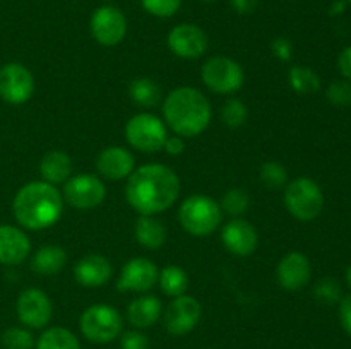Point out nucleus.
Instances as JSON below:
<instances>
[{"mask_svg": "<svg viewBox=\"0 0 351 349\" xmlns=\"http://www.w3.org/2000/svg\"><path fill=\"white\" fill-rule=\"evenodd\" d=\"M3 349H33L34 337L29 331L21 327H10L2 334Z\"/></svg>", "mask_w": 351, "mask_h": 349, "instance_id": "nucleus-29", "label": "nucleus"}, {"mask_svg": "<svg viewBox=\"0 0 351 349\" xmlns=\"http://www.w3.org/2000/svg\"><path fill=\"white\" fill-rule=\"evenodd\" d=\"M261 178L269 188H280L287 181V170L280 163L269 161V163H264L263 168H261Z\"/></svg>", "mask_w": 351, "mask_h": 349, "instance_id": "nucleus-31", "label": "nucleus"}, {"mask_svg": "<svg viewBox=\"0 0 351 349\" xmlns=\"http://www.w3.org/2000/svg\"><path fill=\"white\" fill-rule=\"evenodd\" d=\"M338 67L345 81L351 82V47H346L345 50L339 53L338 58Z\"/></svg>", "mask_w": 351, "mask_h": 349, "instance_id": "nucleus-38", "label": "nucleus"}, {"mask_svg": "<svg viewBox=\"0 0 351 349\" xmlns=\"http://www.w3.org/2000/svg\"><path fill=\"white\" fill-rule=\"evenodd\" d=\"M64 197L72 207L93 209L105 201L106 188L105 183L93 174H77L65 181Z\"/></svg>", "mask_w": 351, "mask_h": 349, "instance_id": "nucleus-9", "label": "nucleus"}, {"mask_svg": "<svg viewBox=\"0 0 351 349\" xmlns=\"http://www.w3.org/2000/svg\"><path fill=\"white\" fill-rule=\"evenodd\" d=\"M221 240L225 243L226 250H230L235 255H250L257 248L256 228L245 219H232L223 228Z\"/></svg>", "mask_w": 351, "mask_h": 349, "instance_id": "nucleus-17", "label": "nucleus"}, {"mask_svg": "<svg viewBox=\"0 0 351 349\" xmlns=\"http://www.w3.org/2000/svg\"><path fill=\"white\" fill-rule=\"evenodd\" d=\"M204 2H213V0H204Z\"/></svg>", "mask_w": 351, "mask_h": 349, "instance_id": "nucleus-43", "label": "nucleus"}, {"mask_svg": "<svg viewBox=\"0 0 351 349\" xmlns=\"http://www.w3.org/2000/svg\"><path fill=\"white\" fill-rule=\"evenodd\" d=\"M339 322H341V327L345 328L346 334L351 337V294L341 298V301H339Z\"/></svg>", "mask_w": 351, "mask_h": 349, "instance_id": "nucleus-37", "label": "nucleus"}, {"mask_svg": "<svg viewBox=\"0 0 351 349\" xmlns=\"http://www.w3.org/2000/svg\"><path fill=\"white\" fill-rule=\"evenodd\" d=\"M158 281H160L161 289H163L168 296H175V298L182 296L189 286L187 274H185V270L182 269V267H177V266L165 267V269L161 270Z\"/></svg>", "mask_w": 351, "mask_h": 349, "instance_id": "nucleus-26", "label": "nucleus"}, {"mask_svg": "<svg viewBox=\"0 0 351 349\" xmlns=\"http://www.w3.org/2000/svg\"><path fill=\"white\" fill-rule=\"evenodd\" d=\"M285 204L298 221H312L324 207V194L311 178H297L285 190Z\"/></svg>", "mask_w": 351, "mask_h": 349, "instance_id": "nucleus-5", "label": "nucleus"}, {"mask_svg": "<svg viewBox=\"0 0 351 349\" xmlns=\"http://www.w3.org/2000/svg\"><path fill=\"white\" fill-rule=\"evenodd\" d=\"M163 115L175 133L195 137L209 125L211 106L199 89L178 88L165 99Z\"/></svg>", "mask_w": 351, "mask_h": 349, "instance_id": "nucleus-3", "label": "nucleus"}, {"mask_svg": "<svg viewBox=\"0 0 351 349\" xmlns=\"http://www.w3.org/2000/svg\"><path fill=\"white\" fill-rule=\"evenodd\" d=\"M232 7L239 14H250L257 7V0H232Z\"/></svg>", "mask_w": 351, "mask_h": 349, "instance_id": "nucleus-40", "label": "nucleus"}, {"mask_svg": "<svg viewBox=\"0 0 351 349\" xmlns=\"http://www.w3.org/2000/svg\"><path fill=\"white\" fill-rule=\"evenodd\" d=\"M130 98L141 106H156L161 99V91L156 82L151 79L141 77L130 82Z\"/></svg>", "mask_w": 351, "mask_h": 349, "instance_id": "nucleus-27", "label": "nucleus"}, {"mask_svg": "<svg viewBox=\"0 0 351 349\" xmlns=\"http://www.w3.org/2000/svg\"><path fill=\"white\" fill-rule=\"evenodd\" d=\"M221 118L232 129L243 125L247 120V108L240 99H230L225 103L221 109Z\"/></svg>", "mask_w": 351, "mask_h": 349, "instance_id": "nucleus-30", "label": "nucleus"}, {"mask_svg": "<svg viewBox=\"0 0 351 349\" xmlns=\"http://www.w3.org/2000/svg\"><path fill=\"white\" fill-rule=\"evenodd\" d=\"M144 9L156 17H170L180 9L182 0H141Z\"/></svg>", "mask_w": 351, "mask_h": 349, "instance_id": "nucleus-33", "label": "nucleus"}, {"mask_svg": "<svg viewBox=\"0 0 351 349\" xmlns=\"http://www.w3.org/2000/svg\"><path fill=\"white\" fill-rule=\"evenodd\" d=\"M161 315V301L156 296H141L127 308V318L134 327L146 328L156 324Z\"/></svg>", "mask_w": 351, "mask_h": 349, "instance_id": "nucleus-21", "label": "nucleus"}, {"mask_svg": "<svg viewBox=\"0 0 351 349\" xmlns=\"http://www.w3.org/2000/svg\"><path fill=\"white\" fill-rule=\"evenodd\" d=\"M125 135L130 146L143 153L160 151L168 137L165 123L149 113H139L132 116L125 127Z\"/></svg>", "mask_w": 351, "mask_h": 349, "instance_id": "nucleus-7", "label": "nucleus"}, {"mask_svg": "<svg viewBox=\"0 0 351 349\" xmlns=\"http://www.w3.org/2000/svg\"><path fill=\"white\" fill-rule=\"evenodd\" d=\"M65 262H67V253L60 246H43L34 253L33 260H31V267L34 272L43 274V276H53L64 269Z\"/></svg>", "mask_w": 351, "mask_h": 349, "instance_id": "nucleus-23", "label": "nucleus"}, {"mask_svg": "<svg viewBox=\"0 0 351 349\" xmlns=\"http://www.w3.org/2000/svg\"><path fill=\"white\" fill-rule=\"evenodd\" d=\"M163 147L170 154H180L184 151V142H182L180 137H167Z\"/></svg>", "mask_w": 351, "mask_h": 349, "instance_id": "nucleus-41", "label": "nucleus"}, {"mask_svg": "<svg viewBox=\"0 0 351 349\" xmlns=\"http://www.w3.org/2000/svg\"><path fill=\"white\" fill-rule=\"evenodd\" d=\"M132 154L123 147H108L96 159V168L108 180H122L134 171Z\"/></svg>", "mask_w": 351, "mask_h": 349, "instance_id": "nucleus-19", "label": "nucleus"}, {"mask_svg": "<svg viewBox=\"0 0 351 349\" xmlns=\"http://www.w3.org/2000/svg\"><path fill=\"white\" fill-rule=\"evenodd\" d=\"M312 267L307 257L300 252H291L281 259L278 266V281L285 289L297 291L308 284Z\"/></svg>", "mask_w": 351, "mask_h": 349, "instance_id": "nucleus-16", "label": "nucleus"}, {"mask_svg": "<svg viewBox=\"0 0 351 349\" xmlns=\"http://www.w3.org/2000/svg\"><path fill=\"white\" fill-rule=\"evenodd\" d=\"M201 305L192 296H177L165 313V325L173 335H184L191 332L201 318Z\"/></svg>", "mask_w": 351, "mask_h": 349, "instance_id": "nucleus-13", "label": "nucleus"}, {"mask_svg": "<svg viewBox=\"0 0 351 349\" xmlns=\"http://www.w3.org/2000/svg\"><path fill=\"white\" fill-rule=\"evenodd\" d=\"M127 31L125 16L117 7L103 5L91 16V33L96 41L106 47L119 44Z\"/></svg>", "mask_w": 351, "mask_h": 349, "instance_id": "nucleus-11", "label": "nucleus"}, {"mask_svg": "<svg viewBox=\"0 0 351 349\" xmlns=\"http://www.w3.org/2000/svg\"><path fill=\"white\" fill-rule=\"evenodd\" d=\"M329 101L335 106H350L351 105V82L348 81H336L326 91Z\"/></svg>", "mask_w": 351, "mask_h": 349, "instance_id": "nucleus-34", "label": "nucleus"}, {"mask_svg": "<svg viewBox=\"0 0 351 349\" xmlns=\"http://www.w3.org/2000/svg\"><path fill=\"white\" fill-rule=\"evenodd\" d=\"M202 81L211 91L228 94L242 88L243 70L232 58L213 57L202 67Z\"/></svg>", "mask_w": 351, "mask_h": 349, "instance_id": "nucleus-8", "label": "nucleus"}, {"mask_svg": "<svg viewBox=\"0 0 351 349\" xmlns=\"http://www.w3.org/2000/svg\"><path fill=\"white\" fill-rule=\"evenodd\" d=\"M34 79L24 65L7 64L0 68V98L10 105H21L33 96Z\"/></svg>", "mask_w": 351, "mask_h": 349, "instance_id": "nucleus-10", "label": "nucleus"}, {"mask_svg": "<svg viewBox=\"0 0 351 349\" xmlns=\"http://www.w3.org/2000/svg\"><path fill=\"white\" fill-rule=\"evenodd\" d=\"M29 238L16 226H0V263L17 266L29 255Z\"/></svg>", "mask_w": 351, "mask_h": 349, "instance_id": "nucleus-18", "label": "nucleus"}, {"mask_svg": "<svg viewBox=\"0 0 351 349\" xmlns=\"http://www.w3.org/2000/svg\"><path fill=\"white\" fill-rule=\"evenodd\" d=\"M64 198L53 185L47 181H31L14 197L12 211L23 228L45 229L60 219Z\"/></svg>", "mask_w": 351, "mask_h": 349, "instance_id": "nucleus-2", "label": "nucleus"}, {"mask_svg": "<svg viewBox=\"0 0 351 349\" xmlns=\"http://www.w3.org/2000/svg\"><path fill=\"white\" fill-rule=\"evenodd\" d=\"M168 47L182 58H199L208 50V36L194 24H180L168 34Z\"/></svg>", "mask_w": 351, "mask_h": 349, "instance_id": "nucleus-14", "label": "nucleus"}, {"mask_svg": "<svg viewBox=\"0 0 351 349\" xmlns=\"http://www.w3.org/2000/svg\"><path fill=\"white\" fill-rule=\"evenodd\" d=\"M221 204L223 209H225L228 214L240 216L247 211V207H249V197H247L245 192L235 188V190H230L228 194L223 197Z\"/></svg>", "mask_w": 351, "mask_h": 349, "instance_id": "nucleus-32", "label": "nucleus"}, {"mask_svg": "<svg viewBox=\"0 0 351 349\" xmlns=\"http://www.w3.org/2000/svg\"><path fill=\"white\" fill-rule=\"evenodd\" d=\"M41 177L50 185L64 183L72 173L71 157L62 151H50L43 156L40 163Z\"/></svg>", "mask_w": 351, "mask_h": 349, "instance_id": "nucleus-22", "label": "nucleus"}, {"mask_svg": "<svg viewBox=\"0 0 351 349\" xmlns=\"http://www.w3.org/2000/svg\"><path fill=\"white\" fill-rule=\"evenodd\" d=\"M182 226L191 235H211L221 222V209L218 202L206 195H192L182 202L178 209Z\"/></svg>", "mask_w": 351, "mask_h": 349, "instance_id": "nucleus-4", "label": "nucleus"}, {"mask_svg": "<svg viewBox=\"0 0 351 349\" xmlns=\"http://www.w3.org/2000/svg\"><path fill=\"white\" fill-rule=\"evenodd\" d=\"M346 283H348V286L351 287V263L348 269H346Z\"/></svg>", "mask_w": 351, "mask_h": 349, "instance_id": "nucleus-42", "label": "nucleus"}, {"mask_svg": "<svg viewBox=\"0 0 351 349\" xmlns=\"http://www.w3.org/2000/svg\"><path fill=\"white\" fill-rule=\"evenodd\" d=\"M36 349H81V344L67 328L51 327L40 335Z\"/></svg>", "mask_w": 351, "mask_h": 349, "instance_id": "nucleus-25", "label": "nucleus"}, {"mask_svg": "<svg viewBox=\"0 0 351 349\" xmlns=\"http://www.w3.org/2000/svg\"><path fill=\"white\" fill-rule=\"evenodd\" d=\"M136 238L143 246L149 250L160 248L167 240V229L163 222L151 216H141L136 222Z\"/></svg>", "mask_w": 351, "mask_h": 349, "instance_id": "nucleus-24", "label": "nucleus"}, {"mask_svg": "<svg viewBox=\"0 0 351 349\" xmlns=\"http://www.w3.org/2000/svg\"><path fill=\"white\" fill-rule=\"evenodd\" d=\"M315 294L321 301H326V303H335L341 298V289H339L338 283L332 279H324L317 284L315 287Z\"/></svg>", "mask_w": 351, "mask_h": 349, "instance_id": "nucleus-35", "label": "nucleus"}, {"mask_svg": "<svg viewBox=\"0 0 351 349\" xmlns=\"http://www.w3.org/2000/svg\"><path fill=\"white\" fill-rule=\"evenodd\" d=\"M74 276L77 283L84 287H98L112 277V266L105 257L91 253V255L82 257L75 263Z\"/></svg>", "mask_w": 351, "mask_h": 349, "instance_id": "nucleus-20", "label": "nucleus"}, {"mask_svg": "<svg viewBox=\"0 0 351 349\" xmlns=\"http://www.w3.org/2000/svg\"><path fill=\"white\" fill-rule=\"evenodd\" d=\"M180 181L173 170L163 164H144L129 174L125 195L129 204L143 216L163 212L177 201Z\"/></svg>", "mask_w": 351, "mask_h": 349, "instance_id": "nucleus-1", "label": "nucleus"}, {"mask_svg": "<svg viewBox=\"0 0 351 349\" xmlns=\"http://www.w3.org/2000/svg\"><path fill=\"white\" fill-rule=\"evenodd\" d=\"M273 50L274 53L278 55L280 58H283V60H288L291 55V44L290 41L285 40V38H278V40L273 41Z\"/></svg>", "mask_w": 351, "mask_h": 349, "instance_id": "nucleus-39", "label": "nucleus"}, {"mask_svg": "<svg viewBox=\"0 0 351 349\" xmlns=\"http://www.w3.org/2000/svg\"><path fill=\"white\" fill-rule=\"evenodd\" d=\"M291 88L300 94H312L321 89V79L307 67H293L290 70Z\"/></svg>", "mask_w": 351, "mask_h": 349, "instance_id": "nucleus-28", "label": "nucleus"}, {"mask_svg": "<svg viewBox=\"0 0 351 349\" xmlns=\"http://www.w3.org/2000/svg\"><path fill=\"white\" fill-rule=\"evenodd\" d=\"M120 346H122V349H147L149 348V341L141 332L129 331L120 339Z\"/></svg>", "mask_w": 351, "mask_h": 349, "instance_id": "nucleus-36", "label": "nucleus"}, {"mask_svg": "<svg viewBox=\"0 0 351 349\" xmlns=\"http://www.w3.org/2000/svg\"><path fill=\"white\" fill-rule=\"evenodd\" d=\"M123 320L119 310L110 305H93L82 313L81 331L88 341L105 344L117 339L122 332Z\"/></svg>", "mask_w": 351, "mask_h": 349, "instance_id": "nucleus-6", "label": "nucleus"}, {"mask_svg": "<svg viewBox=\"0 0 351 349\" xmlns=\"http://www.w3.org/2000/svg\"><path fill=\"white\" fill-rule=\"evenodd\" d=\"M158 267L147 259H132L123 266L120 279L117 283L119 291H143L151 289L158 283Z\"/></svg>", "mask_w": 351, "mask_h": 349, "instance_id": "nucleus-15", "label": "nucleus"}, {"mask_svg": "<svg viewBox=\"0 0 351 349\" xmlns=\"http://www.w3.org/2000/svg\"><path fill=\"white\" fill-rule=\"evenodd\" d=\"M17 317L21 324L31 328L45 327L51 318V303L47 294L36 287L24 289L17 300Z\"/></svg>", "mask_w": 351, "mask_h": 349, "instance_id": "nucleus-12", "label": "nucleus"}]
</instances>
